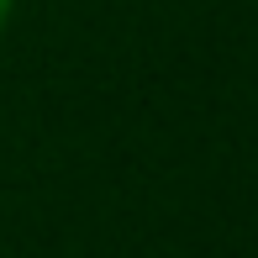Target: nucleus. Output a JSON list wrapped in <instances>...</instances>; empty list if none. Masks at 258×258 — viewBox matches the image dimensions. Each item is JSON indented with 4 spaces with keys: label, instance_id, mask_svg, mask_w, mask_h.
Here are the masks:
<instances>
[{
    "label": "nucleus",
    "instance_id": "f257e3e1",
    "mask_svg": "<svg viewBox=\"0 0 258 258\" xmlns=\"http://www.w3.org/2000/svg\"><path fill=\"white\" fill-rule=\"evenodd\" d=\"M6 11H11V0H0V27H6Z\"/></svg>",
    "mask_w": 258,
    "mask_h": 258
}]
</instances>
